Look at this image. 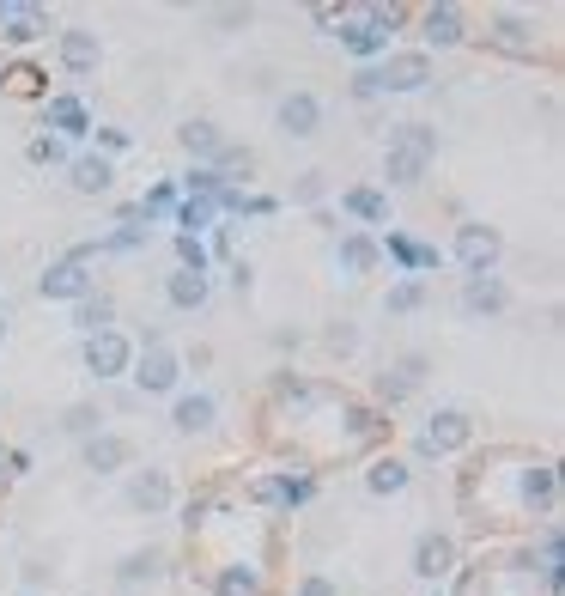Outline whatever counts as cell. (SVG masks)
Masks as SVG:
<instances>
[{
	"instance_id": "cell-1",
	"label": "cell",
	"mask_w": 565,
	"mask_h": 596,
	"mask_svg": "<svg viewBox=\"0 0 565 596\" xmlns=\"http://www.w3.org/2000/svg\"><path fill=\"white\" fill-rule=\"evenodd\" d=\"M456 262H462V274L468 280H480V274H499V262H505V238H499V226H480V219H468V226H456Z\"/></svg>"
},
{
	"instance_id": "cell-2",
	"label": "cell",
	"mask_w": 565,
	"mask_h": 596,
	"mask_svg": "<svg viewBox=\"0 0 565 596\" xmlns=\"http://www.w3.org/2000/svg\"><path fill=\"white\" fill-rule=\"evenodd\" d=\"M134 390L140 396H171L177 384H183V359L165 347V341H146V353H134Z\"/></svg>"
},
{
	"instance_id": "cell-3",
	"label": "cell",
	"mask_w": 565,
	"mask_h": 596,
	"mask_svg": "<svg viewBox=\"0 0 565 596\" xmlns=\"http://www.w3.org/2000/svg\"><path fill=\"white\" fill-rule=\"evenodd\" d=\"M128 365H134V341H128V335H116V329H104V335H86V371H92L98 384L122 378Z\"/></svg>"
},
{
	"instance_id": "cell-4",
	"label": "cell",
	"mask_w": 565,
	"mask_h": 596,
	"mask_svg": "<svg viewBox=\"0 0 565 596\" xmlns=\"http://www.w3.org/2000/svg\"><path fill=\"white\" fill-rule=\"evenodd\" d=\"M426 80H432V55L408 49V55H389L383 73H371V92H420Z\"/></svg>"
},
{
	"instance_id": "cell-5",
	"label": "cell",
	"mask_w": 565,
	"mask_h": 596,
	"mask_svg": "<svg viewBox=\"0 0 565 596\" xmlns=\"http://www.w3.org/2000/svg\"><path fill=\"white\" fill-rule=\"evenodd\" d=\"M468 438H474L468 414H462V408H438V414L426 420V432H420V451H432V457H450V451H462Z\"/></svg>"
},
{
	"instance_id": "cell-6",
	"label": "cell",
	"mask_w": 565,
	"mask_h": 596,
	"mask_svg": "<svg viewBox=\"0 0 565 596\" xmlns=\"http://www.w3.org/2000/svg\"><path fill=\"white\" fill-rule=\"evenodd\" d=\"M274 122H280L286 140H310V134L322 128V98H316V92H286L280 110H274Z\"/></svg>"
},
{
	"instance_id": "cell-7",
	"label": "cell",
	"mask_w": 565,
	"mask_h": 596,
	"mask_svg": "<svg viewBox=\"0 0 565 596\" xmlns=\"http://www.w3.org/2000/svg\"><path fill=\"white\" fill-rule=\"evenodd\" d=\"M37 292H43V298H73V305H79V298H86V292H92V274H86V256H67V262H49V268H43V280H37Z\"/></svg>"
},
{
	"instance_id": "cell-8",
	"label": "cell",
	"mask_w": 565,
	"mask_h": 596,
	"mask_svg": "<svg viewBox=\"0 0 565 596\" xmlns=\"http://www.w3.org/2000/svg\"><path fill=\"white\" fill-rule=\"evenodd\" d=\"M134 463V444L122 438V432H92L86 438V469L92 475H116V469H128Z\"/></svg>"
},
{
	"instance_id": "cell-9",
	"label": "cell",
	"mask_w": 565,
	"mask_h": 596,
	"mask_svg": "<svg viewBox=\"0 0 565 596\" xmlns=\"http://www.w3.org/2000/svg\"><path fill=\"white\" fill-rule=\"evenodd\" d=\"M505 305H511V292H505V280H499V274L462 280V311H468V317H499Z\"/></svg>"
},
{
	"instance_id": "cell-10",
	"label": "cell",
	"mask_w": 565,
	"mask_h": 596,
	"mask_svg": "<svg viewBox=\"0 0 565 596\" xmlns=\"http://www.w3.org/2000/svg\"><path fill=\"white\" fill-rule=\"evenodd\" d=\"M98 61H104L98 31H86V25L61 31V67H67V73H98Z\"/></svg>"
},
{
	"instance_id": "cell-11",
	"label": "cell",
	"mask_w": 565,
	"mask_h": 596,
	"mask_svg": "<svg viewBox=\"0 0 565 596\" xmlns=\"http://www.w3.org/2000/svg\"><path fill=\"white\" fill-rule=\"evenodd\" d=\"M128 505L146 511V517L171 511V475H165V469H140V475L128 481Z\"/></svg>"
},
{
	"instance_id": "cell-12",
	"label": "cell",
	"mask_w": 565,
	"mask_h": 596,
	"mask_svg": "<svg viewBox=\"0 0 565 596\" xmlns=\"http://www.w3.org/2000/svg\"><path fill=\"white\" fill-rule=\"evenodd\" d=\"M213 420H219V402H213L207 390H195V396H177V408H171V426H177L183 438H201V432H213Z\"/></svg>"
},
{
	"instance_id": "cell-13",
	"label": "cell",
	"mask_w": 565,
	"mask_h": 596,
	"mask_svg": "<svg viewBox=\"0 0 565 596\" xmlns=\"http://www.w3.org/2000/svg\"><path fill=\"white\" fill-rule=\"evenodd\" d=\"M177 146H183L189 159L213 165V159H219V146H225V134H219V122H207V116H189V122L177 128Z\"/></svg>"
},
{
	"instance_id": "cell-14",
	"label": "cell",
	"mask_w": 565,
	"mask_h": 596,
	"mask_svg": "<svg viewBox=\"0 0 565 596\" xmlns=\"http://www.w3.org/2000/svg\"><path fill=\"white\" fill-rule=\"evenodd\" d=\"M414 572H420V578H450V572H456V542L438 536V530L420 536V542H414Z\"/></svg>"
},
{
	"instance_id": "cell-15",
	"label": "cell",
	"mask_w": 565,
	"mask_h": 596,
	"mask_svg": "<svg viewBox=\"0 0 565 596\" xmlns=\"http://www.w3.org/2000/svg\"><path fill=\"white\" fill-rule=\"evenodd\" d=\"M165 298H171V311H201L213 298V286H207V274L177 268V274H165Z\"/></svg>"
},
{
	"instance_id": "cell-16",
	"label": "cell",
	"mask_w": 565,
	"mask_h": 596,
	"mask_svg": "<svg viewBox=\"0 0 565 596\" xmlns=\"http://www.w3.org/2000/svg\"><path fill=\"white\" fill-rule=\"evenodd\" d=\"M420 378H426V359H420V353H408L395 371H383V378H377V396H383V402H401V396H414V390H420Z\"/></svg>"
},
{
	"instance_id": "cell-17",
	"label": "cell",
	"mask_w": 565,
	"mask_h": 596,
	"mask_svg": "<svg viewBox=\"0 0 565 596\" xmlns=\"http://www.w3.org/2000/svg\"><path fill=\"white\" fill-rule=\"evenodd\" d=\"M67 183H73V195H104V189L116 183V165H110V159H98V153H86V159H73Z\"/></svg>"
},
{
	"instance_id": "cell-18",
	"label": "cell",
	"mask_w": 565,
	"mask_h": 596,
	"mask_svg": "<svg viewBox=\"0 0 565 596\" xmlns=\"http://www.w3.org/2000/svg\"><path fill=\"white\" fill-rule=\"evenodd\" d=\"M341 207H347L353 219H365V226H389V195H383V189H371V183L347 189V195H341Z\"/></svg>"
},
{
	"instance_id": "cell-19",
	"label": "cell",
	"mask_w": 565,
	"mask_h": 596,
	"mask_svg": "<svg viewBox=\"0 0 565 596\" xmlns=\"http://www.w3.org/2000/svg\"><path fill=\"white\" fill-rule=\"evenodd\" d=\"M420 25H426L420 37H426V43H438V49H456V43H462V13H456V7H432Z\"/></svg>"
},
{
	"instance_id": "cell-20",
	"label": "cell",
	"mask_w": 565,
	"mask_h": 596,
	"mask_svg": "<svg viewBox=\"0 0 565 596\" xmlns=\"http://www.w3.org/2000/svg\"><path fill=\"white\" fill-rule=\"evenodd\" d=\"M110 317H116V298L110 292H86V298H79V311H73V323L86 329V335H104Z\"/></svg>"
},
{
	"instance_id": "cell-21",
	"label": "cell",
	"mask_w": 565,
	"mask_h": 596,
	"mask_svg": "<svg viewBox=\"0 0 565 596\" xmlns=\"http://www.w3.org/2000/svg\"><path fill=\"white\" fill-rule=\"evenodd\" d=\"M365 487H371L377 499H389V493H408V463H395V457H377V463L365 469Z\"/></svg>"
},
{
	"instance_id": "cell-22",
	"label": "cell",
	"mask_w": 565,
	"mask_h": 596,
	"mask_svg": "<svg viewBox=\"0 0 565 596\" xmlns=\"http://www.w3.org/2000/svg\"><path fill=\"white\" fill-rule=\"evenodd\" d=\"M335 256H341V268H347V274H371V268H377V244H371L365 232H347Z\"/></svg>"
},
{
	"instance_id": "cell-23",
	"label": "cell",
	"mask_w": 565,
	"mask_h": 596,
	"mask_svg": "<svg viewBox=\"0 0 565 596\" xmlns=\"http://www.w3.org/2000/svg\"><path fill=\"white\" fill-rule=\"evenodd\" d=\"M389 146H401V153H414V159H426V165H432V153H438V134H432L426 122H401Z\"/></svg>"
},
{
	"instance_id": "cell-24",
	"label": "cell",
	"mask_w": 565,
	"mask_h": 596,
	"mask_svg": "<svg viewBox=\"0 0 565 596\" xmlns=\"http://www.w3.org/2000/svg\"><path fill=\"white\" fill-rule=\"evenodd\" d=\"M207 171H213L219 183H225V177H250V171H256V153H250V146H231V140H225V146H219V159H213Z\"/></svg>"
},
{
	"instance_id": "cell-25",
	"label": "cell",
	"mask_w": 565,
	"mask_h": 596,
	"mask_svg": "<svg viewBox=\"0 0 565 596\" xmlns=\"http://www.w3.org/2000/svg\"><path fill=\"white\" fill-rule=\"evenodd\" d=\"M383 177H389L395 189H408V183H420V177H426V159H414V153H401V146H389Z\"/></svg>"
},
{
	"instance_id": "cell-26",
	"label": "cell",
	"mask_w": 565,
	"mask_h": 596,
	"mask_svg": "<svg viewBox=\"0 0 565 596\" xmlns=\"http://www.w3.org/2000/svg\"><path fill=\"white\" fill-rule=\"evenodd\" d=\"M0 25H7V43H31V37H43V19H37L31 7H0Z\"/></svg>"
},
{
	"instance_id": "cell-27",
	"label": "cell",
	"mask_w": 565,
	"mask_h": 596,
	"mask_svg": "<svg viewBox=\"0 0 565 596\" xmlns=\"http://www.w3.org/2000/svg\"><path fill=\"white\" fill-rule=\"evenodd\" d=\"M493 43H505V49H535V31H529V19H517V13H499V19H493Z\"/></svg>"
},
{
	"instance_id": "cell-28",
	"label": "cell",
	"mask_w": 565,
	"mask_h": 596,
	"mask_svg": "<svg viewBox=\"0 0 565 596\" xmlns=\"http://www.w3.org/2000/svg\"><path fill=\"white\" fill-rule=\"evenodd\" d=\"M219 596H262V572L256 566H225L219 572Z\"/></svg>"
},
{
	"instance_id": "cell-29",
	"label": "cell",
	"mask_w": 565,
	"mask_h": 596,
	"mask_svg": "<svg viewBox=\"0 0 565 596\" xmlns=\"http://www.w3.org/2000/svg\"><path fill=\"white\" fill-rule=\"evenodd\" d=\"M98 420H104V414H98V402H73V408L61 414V432H73V438H92V432H104Z\"/></svg>"
},
{
	"instance_id": "cell-30",
	"label": "cell",
	"mask_w": 565,
	"mask_h": 596,
	"mask_svg": "<svg viewBox=\"0 0 565 596\" xmlns=\"http://www.w3.org/2000/svg\"><path fill=\"white\" fill-rule=\"evenodd\" d=\"M49 122L61 134H86V104H79V98H49Z\"/></svg>"
},
{
	"instance_id": "cell-31",
	"label": "cell",
	"mask_w": 565,
	"mask_h": 596,
	"mask_svg": "<svg viewBox=\"0 0 565 596\" xmlns=\"http://www.w3.org/2000/svg\"><path fill=\"white\" fill-rule=\"evenodd\" d=\"M152 572H158V548H146V554H128L116 578H122V584H140V578H152Z\"/></svg>"
},
{
	"instance_id": "cell-32",
	"label": "cell",
	"mask_w": 565,
	"mask_h": 596,
	"mask_svg": "<svg viewBox=\"0 0 565 596\" xmlns=\"http://www.w3.org/2000/svg\"><path fill=\"white\" fill-rule=\"evenodd\" d=\"M322 195H329V183H322V171H304V177L292 183V201H304V207H316Z\"/></svg>"
},
{
	"instance_id": "cell-33",
	"label": "cell",
	"mask_w": 565,
	"mask_h": 596,
	"mask_svg": "<svg viewBox=\"0 0 565 596\" xmlns=\"http://www.w3.org/2000/svg\"><path fill=\"white\" fill-rule=\"evenodd\" d=\"M298 493H304V487H292V481H256V499H262V505H292Z\"/></svg>"
},
{
	"instance_id": "cell-34",
	"label": "cell",
	"mask_w": 565,
	"mask_h": 596,
	"mask_svg": "<svg viewBox=\"0 0 565 596\" xmlns=\"http://www.w3.org/2000/svg\"><path fill=\"white\" fill-rule=\"evenodd\" d=\"M177 219H183V226H195V232H201L207 219H213V201H183V207H177Z\"/></svg>"
},
{
	"instance_id": "cell-35",
	"label": "cell",
	"mask_w": 565,
	"mask_h": 596,
	"mask_svg": "<svg viewBox=\"0 0 565 596\" xmlns=\"http://www.w3.org/2000/svg\"><path fill=\"white\" fill-rule=\"evenodd\" d=\"M523 493H529V499H553V475H547V469H529V475H523Z\"/></svg>"
},
{
	"instance_id": "cell-36",
	"label": "cell",
	"mask_w": 565,
	"mask_h": 596,
	"mask_svg": "<svg viewBox=\"0 0 565 596\" xmlns=\"http://www.w3.org/2000/svg\"><path fill=\"white\" fill-rule=\"evenodd\" d=\"M420 298H426V292H420V286L408 280V286H395V292H389V311H414Z\"/></svg>"
},
{
	"instance_id": "cell-37",
	"label": "cell",
	"mask_w": 565,
	"mask_h": 596,
	"mask_svg": "<svg viewBox=\"0 0 565 596\" xmlns=\"http://www.w3.org/2000/svg\"><path fill=\"white\" fill-rule=\"evenodd\" d=\"M31 159H37V165H55V159H61V140H49V134L31 140Z\"/></svg>"
},
{
	"instance_id": "cell-38",
	"label": "cell",
	"mask_w": 565,
	"mask_h": 596,
	"mask_svg": "<svg viewBox=\"0 0 565 596\" xmlns=\"http://www.w3.org/2000/svg\"><path fill=\"white\" fill-rule=\"evenodd\" d=\"M347 43H353V49H359V55H371V49H377V43H383V37H377V31H371V25H359V31H347Z\"/></svg>"
},
{
	"instance_id": "cell-39",
	"label": "cell",
	"mask_w": 565,
	"mask_h": 596,
	"mask_svg": "<svg viewBox=\"0 0 565 596\" xmlns=\"http://www.w3.org/2000/svg\"><path fill=\"white\" fill-rule=\"evenodd\" d=\"M298 596H335V584H329V578H322V572H310V578H304V590H298Z\"/></svg>"
},
{
	"instance_id": "cell-40",
	"label": "cell",
	"mask_w": 565,
	"mask_h": 596,
	"mask_svg": "<svg viewBox=\"0 0 565 596\" xmlns=\"http://www.w3.org/2000/svg\"><path fill=\"white\" fill-rule=\"evenodd\" d=\"M98 140L110 146V153H122V146H128V134H122V128H98Z\"/></svg>"
},
{
	"instance_id": "cell-41",
	"label": "cell",
	"mask_w": 565,
	"mask_h": 596,
	"mask_svg": "<svg viewBox=\"0 0 565 596\" xmlns=\"http://www.w3.org/2000/svg\"><path fill=\"white\" fill-rule=\"evenodd\" d=\"M0 341H7V317H0Z\"/></svg>"
}]
</instances>
